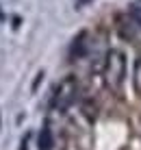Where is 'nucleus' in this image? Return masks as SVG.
Wrapping results in <instances>:
<instances>
[{"instance_id":"nucleus-1","label":"nucleus","mask_w":141,"mask_h":150,"mask_svg":"<svg viewBox=\"0 0 141 150\" xmlns=\"http://www.w3.org/2000/svg\"><path fill=\"white\" fill-rule=\"evenodd\" d=\"M124 76H126V59H124V52L111 50L106 54V63H104V81H106L109 87L119 89L122 83H124Z\"/></svg>"},{"instance_id":"nucleus-2","label":"nucleus","mask_w":141,"mask_h":150,"mask_svg":"<svg viewBox=\"0 0 141 150\" xmlns=\"http://www.w3.org/2000/svg\"><path fill=\"white\" fill-rule=\"evenodd\" d=\"M76 94H78V81L76 76H65L63 81L59 83L54 91V98H52V107L59 109L61 113L70 109V105L76 100Z\"/></svg>"},{"instance_id":"nucleus-3","label":"nucleus","mask_w":141,"mask_h":150,"mask_svg":"<svg viewBox=\"0 0 141 150\" xmlns=\"http://www.w3.org/2000/svg\"><path fill=\"white\" fill-rule=\"evenodd\" d=\"M115 22H117L115 28H117L119 37L122 39H135V26H137V22L130 15H117Z\"/></svg>"},{"instance_id":"nucleus-4","label":"nucleus","mask_w":141,"mask_h":150,"mask_svg":"<svg viewBox=\"0 0 141 150\" xmlns=\"http://www.w3.org/2000/svg\"><path fill=\"white\" fill-rule=\"evenodd\" d=\"M87 50V33L85 30H80V33L74 37V41H72V48H70V59L74 61L78 59V57H82Z\"/></svg>"},{"instance_id":"nucleus-5","label":"nucleus","mask_w":141,"mask_h":150,"mask_svg":"<svg viewBox=\"0 0 141 150\" xmlns=\"http://www.w3.org/2000/svg\"><path fill=\"white\" fill-rule=\"evenodd\" d=\"M54 146V139H52V131L48 124H44L39 131V150H52Z\"/></svg>"},{"instance_id":"nucleus-6","label":"nucleus","mask_w":141,"mask_h":150,"mask_svg":"<svg viewBox=\"0 0 141 150\" xmlns=\"http://www.w3.org/2000/svg\"><path fill=\"white\" fill-rule=\"evenodd\" d=\"M20 150H28V137L22 139V144H20Z\"/></svg>"},{"instance_id":"nucleus-7","label":"nucleus","mask_w":141,"mask_h":150,"mask_svg":"<svg viewBox=\"0 0 141 150\" xmlns=\"http://www.w3.org/2000/svg\"><path fill=\"white\" fill-rule=\"evenodd\" d=\"M0 124H2V115H0Z\"/></svg>"}]
</instances>
